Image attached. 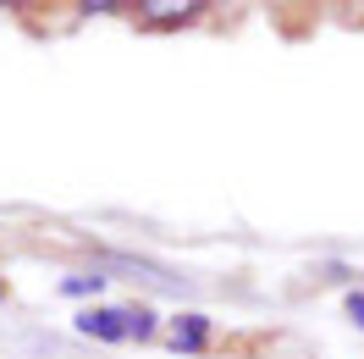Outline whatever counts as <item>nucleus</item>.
<instances>
[{
  "label": "nucleus",
  "mask_w": 364,
  "mask_h": 359,
  "mask_svg": "<svg viewBox=\"0 0 364 359\" xmlns=\"http://www.w3.org/2000/svg\"><path fill=\"white\" fill-rule=\"evenodd\" d=\"M138 11H144V17H149V23H160V28H171V23H193V17H199V11H205V6H199V0H166V6H138Z\"/></svg>",
  "instance_id": "obj_3"
},
{
  "label": "nucleus",
  "mask_w": 364,
  "mask_h": 359,
  "mask_svg": "<svg viewBox=\"0 0 364 359\" xmlns=\"http://www.w3.org/2000/svg\"><path fill=\"white\" fill-rule=\"evenodd\" d=\"M166 337H171V348H177V354H199V348L210 343V315H199V310H182V315H171Z\"/></svg>",
  "instance_id": "obj_2"
},
{
  "label": "nucleus",
  "mask_w": 364,
  "mask_h": 359,
  "mask_svg": "<svg viewBox=\"0 0 364 359\" xmlns=\"http://www.w3.org/2000/svg\"><path fill=\"white\" fill-rule=\"evenodd\" d=\"M100 288H105V276H100V271H89V276H67V282H61L67 298H89V293H100Z\"/></svg>",
  "instance_id": "obj_4"
},
{
  "label": "nucleus",
  "mask_w": 364,
  "mask_h": 359,
  "mask_svg": "<svg viewBox=\"0 0 364 359\" xmlns=\"http://www.w3.org/2000/svg\"><path fill=\"white\" fill-rule=\"evenodd\" d=\"M348 321L364 332V293H348Z\"/></svg>",
  "instance_id": "obj_6"
},
{
  "label": "nucleus",
  "mask_w": 364,
  "mask_h": 359,
  "mask_svg": "<svg viewBox=\"0 0 364 359\" xmlns=\"http://www.w3.org/2000/svg\"><path fill=\"white\" fill-rule=\"evenodd\" d=\"M0 298H6V282H0Z\"/></svg>",
  "instance_id": "obj_7"
},
{
  "label": "nucleus",
  "mask_w": 364,
  "mask_h": 359,
  "mask_svg": "<svg viewBox=\"0 0 364 359\" xmlns=\"http://www.w3.org/2000/svg\"><path fill=\"white\" fill-rule=\"evenodd\" d=\"M127 315H133V337L149 343V337H155V310H149V304H127Z\"/></svg>",
  "instance_id": "obj_5"
},
{
  "label": "nucleus",
  "mask_w": 364,
  "mask_h": 359,
  "mask_svg": "<svg viewBox=\"0 0 364 359\" xmlns=\"http://www.w3.org/2000/svg\"><path fill=\"white\" fill-rule=\"evenodd\" d=\"M77 332H83V337H100V343H127V337H133V315L100 304V310H83V315H77Z\"/></svg>",
  "instance_id": "obj_1"
}]
</instances>
